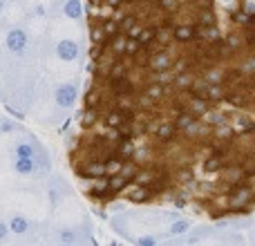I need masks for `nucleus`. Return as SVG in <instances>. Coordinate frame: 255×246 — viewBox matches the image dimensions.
<instances>
[{
    "instance_id": "1",
    "label": "nucleus",
    "mask_w": 255,
    "mask_h": 246,
    "mask_svg": "<svg viewBox=\"0 0 255 246\" xmlns=\"http://www.w3.org/2000/svg\"><path fill=\"white\" fill-rule=\"evenodd\" d=\"M4 52L13 58V61H25L31 56V47H34V40H31L29 29H25L22 25H13L4 31Z\"/></svg>"
},
{
    "instance_id": "2",
    "label": "nucleus",
    "mask_w": 255,
    "mask_h": 246,
    "mask_svg": "<svg viewBox=\"0 0 255 246\" xmlns=\"http://www.w3.org/2000/svg\"><path fill=\"white\" fill-rule=\"evenodd\" d=\"M65 197H72V188L63 177H56V175H49L45 179V199H47V206H49V213H54L63 202Z\"/></svg>"
},
{
    "instance_id": "3",
    "label": "nucleus",
    "mask_w": 255,
    "mask_h": 246,
    "mask_svg": "<svg viewBox=\"0 0 255 246\" xmlns=\"http://www.w3.org/2000/svg\"><path fill=\"white\" fill-rule=\"evenodd\" d=\"M7 226H9V233H11V238H36V233H38V224H36L34 220H31L29 215H25V213H7Z\"/></svg>"
},
{
    "instance_id": "4",
    "label": "nucleus",
    "mask_w": 255,
    "mask_h": 246,
    "mask_svg": "<svg viewBox=\"0 0 255 246\" xmlns=\"http://www.w3.org/2000/svg\"><path fill=\"white\" fill-rule=\"evenodd\" d=\"M52 101L58 110H72L79 101V81H61L52 92Z\"/></svg>"
},
{
    "instance_id": "5",
    "label": "nucleus",
    "mask_w": 255,
    "mask_h": 246,
    "mask_svg": "<svg viewBox=\"0 0 255 246\" xmlns=\"http://www.w3.org/2000/svg\"><path fill=\"white\" fill-rule=\"evenodd\" d=\"M40 148H43V143H40L34 134L20 132V134L11 141V145H9V154H11V157H36V152H38Z\"/></svg>"
},
{
    "instance_id": "6",
    "label": "nucleus",
    "mask_w": 255,
    "mask_h": 246,
    "mask_svg": "<svg viewBox=\"0 0 255 246\" xmlns=\"http://www.w3.org/2000/svg\"><path fill=\"white\" fill-rule=\"evenodd\" d=\"M81 54H83V47H81V43L76 38H58L54 43V56L61 63L72 65V63H76L81 58Z\"/></svg>"
},
{
    "instance_id": "7",
    "label": "nucleus",
    "mask_w": 255,
    "mask_h": 246,
    "mask_svg": "<svg viewBox=\"0 0 255 246\" xmlns=\"http://www.w3.org/2000/svg\"><path fill=\"white\" fill-rule=\"evenodd\" d=\"M9 168L13 175L22 177V179H43L38 166H36V157H11Z\"/></svg>"
},
{
    "instance_id": "8",
    "label": "nucleus",
    "mask_w": 255,
    "mask_h": 246,
    "mask_svg": "<svg viewBox=\"0 0 255 246\" xmlns=\"http://www.w3.org/2000/svg\"><path fill=\"white\" fill-rule=\"evenodd\" d=\"M172 56H170V52L168 49H157V52H150V58H148V70L150 72H154V74H163L166 70H170L172 67Z\"/></svg>"
},
{
    "instance_id": "9",
    "label": "nucleus",
    "mask_w": 255,
    "mask_h": 246,
    "mask_svg": "<svg viewBox=\"0 0 255 246\" xmlns=\"http://www.w3.org/2000/svg\"><path fill=\"white\" fill-rule=\"evenodd\" d=\"M61 16L67 18V20H72V22L83 20V16H85V4H83V0H63V4H61Z\"/></svg>"
},
{
    "instance_id": "10",
    "label": "nucleus",
    "mask_w": 255,
    "mask_h": 246,
    "mask_svg": "<svg viewBox=\"0 0 255 246\" xmlns=\"http://www.w3.org/2000/svg\"><path fill=\"white\" fill-rule=\"evenodd\" d=\"M132 115L134 112L132 110H126V108H121V106H117L115 110H110L106 115V125L108 127H121V125H126V123H130L132 121Z\"/></svg>"
},
{
    "instance_id": "11",
    "label": "nucleus",
    "mask_w": 255,
    "mask_h": 246,
    "mask_svg": "<svg viewBox=\"0 0 255 246\" xmlns=\"http://www.w3.org/2000/svg\"><path fill=\"white\" fill-rule=\"evenodd\" d=\"M172 38H175L177 43H181V45L193 43V40L197 38V27H195V25H188V22L175 25V29H172Z\"/></svg>"
},
{
    "instance_id": "12",
    "label": "nucleus",
    "mask_w": 255,
    "mask_h": 246,
    "mask_svg": "<svg viewBox=\"0 0 255 246\" xmlns=\"http://www.w3.org/2000/svg\"><path fill=\"white\" fill-rule=\"evenodd\" d=\"M76 175L83 177V179H99V177H106V161H90L85 166H81L76 170Z\"/></svg>"
},
{
    "instance_id": "13",
    "label": "nucleus",
    "mask_w": 255,
    "mask_h": 246,
    "mask_svg": "<svg viewBox=\"0 0 255 246\" xmlns=\"http://www.w3.org/2000/svg\"><path fill=\"white\" fill-rule=\"evenodd\" d=\"M249 199H251V188H249V186H242V184H235L233 193H231V197H229V206L240 208L242 204H249Z\"/></svg>"
},
{
    "instance_id": "14",
    "label": "nucleus",
    "mask_w": 255,
    "mask_h": 246,
    "mask_svg": "<svg viewBox=\"0 0 255 246\" xmlns=\"http://www.w3.org/2000/svg\"><path fill=\"white\" fill-rule=\"evenodd\" d=\"M150 197H154V193L150 190V186H145V184H132V190L128 193V199H130L132 204H143V202H148Z\"/></svg>"
},
{
    "instance_id": "15",
    "label": "nucleus",
    "mask_w": 255,
    "mask_h": 246,
    "mask_svg": "<svg viewBox=\"0 0 255 246\" xmlns=\"http://www.w3.org/2000/svg\"><path fill=\"white\" fill-rule=\"evenodd\" d=\"M190 229H193V222L186 220V217H179V220H175L170 226H168L166 235L168 238H181V235H186Z\"/></svg>"
},
{
    "instance_id": "16",
    "label": "nucleus",
    "mask_w": 255,
    "mask_h": 246,
    "mask_svg": "<svg viewBox=\"0 0 255 246\" xmlns=\"http://www.w3.org/2000/svg\"><path fill=\"white\" fill-rule=\"evenodd\" d=\"M222 177H224V181H226V184L235 186V184H240V181H242L244 170H242V166H231V168H224V172H222Z\"/></svg>"
},
{
    "instance_id": "17",
    "label": "nucleus",
    "mask_w": 255,
    "mask_h": 246,
    "mask_svg": "<svg viewBox=\"0 0 255 246\" xmlns=\"http://www.w3.org/2000/svg\"><path fill=\"white\" fill-rule=\"evenodd\" d=\"M175 134H177L175 123H163V125H159L157 130H154V136H157L159 141H172Z\"/></svg>"
},
{
    "instance_id": "18",
    "label": "nucleus",
    "mask_w": 255,
    "mask_h": 246,
    "mask_svg": "<svg viewBox=\"0 0 255 246\" xmlns=\"http://www.w3.org/2000/svg\"><path fill=\"white\" fill-rule=\"evenodd\" d=\"M130 242L136 244V246H157L159 244V235H154V233L134 235V238H130Z\"/></svg>"
},
{
    "instance_id": "19",
    "label": "nucleus",
    "mask_w": 255,
    "mask_h": 246,
    "mask_svg": "<svg viewBox=\"0 0 255 246\" xmlns=\"http://www.w3.org/2000/svg\"><path fill=\"white\" fill-rule=\"evenodd\" d=\"M220 168H224V161H222V154L215 152L213 157H208L204 161V172H217Z\"/></svg>"
},
{
    "instance_id": "20",
    "label": "nucleus",
    "mask_w": 255,
    "mask_h": 246,
    "mask_svg": "<svg viewBox=\"0 0 255 246\" xmlns=\"http://www.w3.org/2000/svg\"><path fill=\"white\" fill-rule=\"evenodd\" d=\"M126 159L121 157H112V159H106V175H117V172L121 170V166H124Z\"/></svg>"
},
{
    "instance_id": "21",
    "label": "nucleus",
    "mask_w": 255,
    "mask_h": 246,
    "mask_svg": "<svg viewBox=\"0 0 255 246\" xmlns=\"http://www.w3.org/2000/svg\"><path fill=\"white\" fill-rule=\"evenodd\" d=\"M22 125L18 121H11V119H2V123H0V134H13V132H20Z\"/></svg>"
},
{
    "instance_id": "22",
    "label": "nucleus",
    "mask_w": 255,
    "mask_h": 246,
    "mask_svg": "<svg viewBox=\"0 0 255 246\" xmlns=\"http://www.w3.org/2000/svg\"><path fill=\"white\" fill-rule=\"evenodd\" d=\"M11 233H9V226H7V220L0 217V242H9Z\"/></svg>"
},
{
    "instance_id": "23",
    "label": "nucleus",
    "mask_w": 255,
    "mask_h": 246,
    "mask_svg": "<svg viewBox=\"0 0 255 246\" xmlns=\"http://www.w3.org/2000/svg\"><path fill=\"white\" fill-rule=\"evenodd\" d=\"M247 45H249L251 49H255V29H253V31H249V34H247Z\"/></svg>"
},
{
    "instance_id": "24",
    "label": "nucleus",
    "mask_w": 255,
    "mask_h": 246,
    "mask_svg": "<svg viewBox=\"0 0 255 246\" xmlns=\"http://www.w3.org/2000/svg\"><path fill=\"white\" fill-rule=\"evenodd\" d=\"M244 70H249V72H255V58H249V61L244 63Z\"/></svg>"
},
{
    "instance_id": "25",
    "label": "nucleus",
    "mask_w": 255,
    "mask_h": 246,
    "mask_svg": "<svg viewBox=\"0 0 255 246\" xmlns=\"http://www.w3.org/2000/svg\"><path fill=\"white\" fill-rule=\"evenodd\" d=\"M7 4H9V0H0V16H4V11H7Z\"/></svg>"
},
{
    "instance_id": "26",
    "label": "nucleus",
    "mask_w": 255,
    "mask_h": 246,
    "mask_svg": "<svg viewBox=\"0 0 255 246\" xmlns=\"http://www.w3.org/2000/svg\"><path fill=\"white\" fill-rule=\"evenodd\" d=\"M108 4H110L112 9H117V7H121V4H124V0H108Z\"/></svg>"
},
{
    "instance_id": "27",
    "label": "nucleus",
    "mask_w": 255,
    "mask_h": 246,
    "mask_svg": "<svg viewBox=\"0 0 255 246\" xmlns=\"http://www.w3.org/2000/svg\"><path fill=\"white\" fill-rule=\"evenodd\" d=\"M249 25H251V29H255V16H251V20H249Z\"/></svg>"
},
{
    "instance_id": "28",
    "label": "nucleus",
    "mask_w": 255,
    "mask_h": 246,
    "mask_svg": "<svg viewBox=\"0 0 255 246\" xmlns=\"http://www.w3.org/2000/svg\"><path fill=\"white\" fill-rule=\"evenodd\" d=\"M2 119H4V117H2V115H0V123H2Z\"/></svg>"
},
{
    "instance_id": "29",
    "label": "nucleus",
    "mask_w": 255,
    "mask_h": 246,
    "mask_svg": "<svg viewBox=\"0 0 255 246\" xmlns=\"http://www.w3.org/2000/svg\"><path fill=\"white\" fill-rule=\"evenodd\" d=\"M0 92H2V85H0Z\"/></svg>"
}]
</instances>
